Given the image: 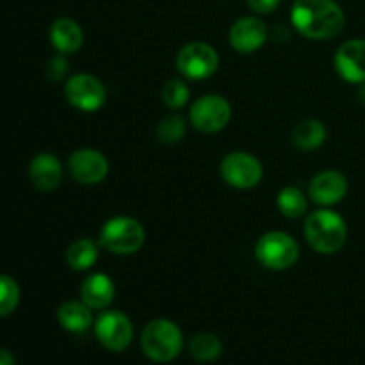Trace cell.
Wrapping results in <instances>:
<instances>
[{"label": "cell", "instance_id": "cell-1", "mask_svg": "<svg viewBox=\"0 0 365 365\" xmlns=\"http://www.w3.org/2000/svg\"><path fill=\"white\" fill-rule=\"evenodd\" d=\"M291 21L309 39H334L344 31L346 14L335 0H294Z\"/></svg>", "mask_w": 365, "mask_h": 365}, {"label": "cell", "instance_id": "cell-2", "mask_svg": "<svg viewBox=\"0 0 365 365\" xmlns=\"http://www.w3.org/2000/svg\"><path fill=\"white\" fill-rule=\"evenodd\" d=\"M303 232H305V239L310 248L316 250L321 255L337 253L348 239V225L344 217L328 207H321L307 214Z\"/></svg>", "mask_w": 365, "mask_h": 365}, {"label": "cell", "instance_id": "cell-3", "mask_svg": "<svg viewBox=\"0 0 365 365\" xmlns=\"http://www.w3.org/2000/svg\"><path fill=\"white\" fill-rule=\"evenodd\" d=\"M145 227L132 216H114L100 228V248L114 255H132L145 245Z\"/></svg>", "mask_w": 365, "mask_h": 365}, {"label": "cell", "instance_id": "cell-4", "mask_svg": "<svg viewBox=\"0 0 365 365\" xmlns=\"http://www.w3.org/2000/svg\"><path fill=\"white\" fill-rule=\"evenodd\" d=\"M184 346L182 331L173 321L153 319L141 334L143 353L153 362H171L177 359Z\"/></svg>", "mask_w": 365, "mask_h": 365}, {"label": "cell", "instance_id": "cell-5", "mask_svg": "<svg viewBox=\"0 0 365 365\" xmlns=\"http://www.w3.org/2000/svg\"><path fill=\"white\" fill-rule=\"evenodd\" d=\"M255 257L266 269L285 271L299 259V246L287 232H266L255 245Z\"/></svg>", "mask_w": 365, "mask_h": 365}, {"label": "cell", "instance_id": "cell-6", "mask_svg": "<svg viewBox=\"0 0 365 365\" xmlns=\"http://www.w3.org/2000/svg\"><path fill=\"white\" fill-rule=\"evenodd\" d=\"M220 68V53L212 45L191 41L177 53V70L187 81H205Z\"/></svg>", "mask_w": 365, "mask_h": 365}, {"label": "cell", "instance_id": "cell-7", "mask_svg": "<svg viewBox=\"0 0 365 365\" xmlns=\"http://www.w3.org/2000/svg\"><path fill=\"white\" fill-rule=\"evenodd\" d=\"M232 118V106L221 95H203L189 109V121L203 134L221 132Z\"/></svg>", "mask_w": 365, "mask_h": 365}, {"label": "cell", "instance_id": "cell-8", "mask_svg": "<svg viewBox=\"0 0 365 365\" xmlns=\"http://www.w3.org/2000/svg\"><path fill=\"white\" fill-rule=\"evenodd\" d=\"M64 98L71 107L84 113L102 109L107 100V89L98 77L91 73L71 75L64 82Z\"/></svg>", "mask_w": 365, "mask_h": 365}, {"label": "cell", "instance_id": "cell-9", "mask_svg": "<svg viewBox=\"0 0 365 365\" xmlns=\"http://www.w3.org/2000/svg\"><path fill=\"white\" fill-rule=\"evenodd\" d=\"M221 177L235 189H253L264 177V166L255 155L248 152H230L221 160Z\"/></svg>", "mask_w": 365, "mask_h": 365}, {"label": "cell", "instance_id": "cell-10", "mask_svg": "<svg viewBox=\"0 0 365 365\" xmlns=\"http://www.w3.org/2000/svg\"><path fill=\"white\" fill-rule=\"evenodd\" d=\"M93 327L98 342L109 351H125L134 339V327L120 310H102Z\"/></svg>", "mask_w": 365, "mask_h": 365}, {"label": "cell", "instance_id": "cell-11", "mask_svg": "<svg viewBox=\"0 0 365 365\" xmlns=\"http://www.w3.org/2000/svg\"><path fill=\"white\" fill-rule=\"evenodd\" d=\"M68 171L77 184L96 185L109 175V160L100 150L78 148L68 159Z\"/></svg>", "mask_w": 365, "mask_h": 365}, {"label": "cell", "instance_id": "cell-12", "mask_svg": "<svg viewBox=\"0 0 365 365\" xmlns=\"http://www.w3.org/2000/svg\"><path fill=\"white\" fill-rule=\"evenodd\" d=\"M348 189L349 184L346 175L335 170H324L310 180L309 198L316 205L331 207L344 200V196L348 195Z\"/></svg>", "mask_w": 365, "mask_h": 365}, {"label": "cell", "instance_id": "cell-13", "mask_svg": "<svg viewBox=\"0 0 365 365\" xmlns=\"http://www.w3.org/2000/svg\"><path fill=\"white\" fill-rule=\"evenodd\" d=\"M228 39L235 52L253 53L266 43L267 25L257 16H242L234 21L228 32Z\"/></svg>", "mask_w": 365, "mask_h": 365}, {"label": "cell", "instance_id": "cell-14", "mask_svg": "<svg viewBox=\"0 0 365 365\" xmlns=\"http://www.w3.org/2000/svg\"><path fill=\"white\" fill-rule=\"evenodd\" d=\"M337 73L351 84L365 82V39H349L342 43L334 57Z\"/></svg>", "mask_w": 365, "mask_h": 365}, {"label": "cell", "instance_id": "cell-15", "mask_svg": "<svg viewBox=\"0 0 365 365\" xmlns=\"http://www.w3.org/2000/svg\"><path fill=\"white\" fill-rule=\"evenodd\" d=\"M29 178L38 191H53L63 182V164L53 153H38L29 166Z\"/></svg>", "mask_w": 365, "mask_h": 365}, {"label": "cell", "instance_id": "cell-16", "mask_svg": "<svg viewBox=\"0 0 365 365\" xmlns=\"http://www.w3.org/2000/svg\"><path fill=\"white\" fill-rule=\"evenodd\" d=\"M78 294L91 310H106L116 296V285L109 274L93 273L82 282Z\"/></svg>", "mask_w": 365, "mask_h": 365}, {"label": "cell", "instance_id": "cell-17", "mask_svg": "<svg viewBox=\"0 0 365 365\" xmlns=\"http://www.w3.org/2000/svg\"><path fill=\"white\" fill-rule=\"evenodd\" d=\"M50 43L59 53L70 56L84 45V32L73 18H57L50 27Z\"/></svg>", "mask_w": 365, "mask_h": 365}, {"label": "cell", "instance_id": "cell-18", "mask_svg": "<svg viewBox=\"0 0 365 365\" xmlns=\"http://www.w3.org/2000/svg\"><path fill=\"white\" fill-rule=\"evenodd\" d=\"M57 321L70 334H82L95 323L93 321V310L82 299H78V302L77 299L64 302L57 309Z\"/></svg>", "mask_w": 365, "mask_h": 365}, {"label": "cell", "instance_id": "cell-19", "mask_svg": "<svg viewBox=\"0 0 365 365\" xmlns=\"http://www.w3.org/2000/svg\"><path fill=\"white\" fill-rule=\"evenodd\" d=\"M292 145L303 152H312L321 148L328 138L324 123L317 118H305L292 128Z\"/></svg>", "mask_w": 365, "mask_h": 365}, {"label": "cell", "instance_id": "cell-20", "mask_svg": "<svg viewBox=\"0 0 365 365\" xmlns=\"http://www.w3.org/2000/svg\"><path fill=\"white\" fill-rule=\"evenodd\" d=\"M100 245L89 237H81L66 250V262L73 271H88L98 260Z\"/></svg>", "mask_w": 365, "mask_h": 365}, {"label": "cell", "instance_id": "cell-21", "mask_svg": "<svg viewBox=\"0 0 365 365\" xmlns=\"http://www.w3.org/2000/svg\"><path fill=\"white\" fill-rule=\"evenodd\" d=\"M277 207L289 220H298L309 212V195L294 185L280 189L277 195Z\"/></svg>", "mask_w": 365, "mask_h": 365}, {"label": "cell", "instance_id": "cell-22", "mask_svg": "<svg viewBox=\"0 0 365 365\" xmlns=\"http://www.w3.org/2000/svg\"><path fill=\"white\" fill-rule=\"evenodd\" d=\"M189 351H191V356L198 362H214L221 356L223 353V344H221L220 337L214 334H196L195 337L189 342Z\"/></svg>", "mask_w": 365, "mask_h": 365}, {"label": "cell", "instance_id": "cell-23", "mask_svg": "<svg viewBox=\"0 0 365 365\" xmlns=\"http://www.w3.org/2000/svg\"><path fill=\"white\" fill-rule=\"evenodd\" d=\"M185 130H187V121L180 114H168L157 125L155 135L163 145H177L184 139Z\"/></svg>", "mask_w": 365, "mask_h": 365}, {"label": "cell", "instance_id": "cell-24", "mask_svg": "<svg viewBox=\"0 0 365 365\" xmlns=\"http://www.w3.org/2000/svg\"><path fill=\"white\" fill-rule=\"evenodd\" d=\"M191 98V89H189L185 78H170L163 88V102L168 109L178 110L187 106Z\"/></svg>", "mask_w": 365, "mask_h": 365}, {"label": "cell", "instance_id": "cell-25", "mask_svg": "<svg viewBox=\"0 0 365 365\" xmlns=\"http://www.w3.org/2000/svg\"><path fill=\"white\" fill-rule=\"evenodd\" d=\"M21 291L18 282L13 277L0 274V317H6L16 310L20 305Z\"/></svg>", "mask_w": 365, "mask_h": 365}, {"label": "cell", "instance_id": "cell-26", "mask_svg": "<svg viewBox=\"0 0 365 365\" xmlns=\"http://www.w3.org/2000/svg\"><path fill=\"white\" fill-rule=\"evenodd\" d=\"M68 73V61L64 53H57L46 64V77L52 82H61L64 81Z\"/></svg>", "mask_w": 365, "mask_h": 365}, {"label": "cell", "instance_id": "cell-27", "mask_svg": "<svg viewBox=\"0 0 365 365\" xmlns=\"http://www.w3.org/2000/svg\"><path fill=\"white\" fill-rule=\"evenodd\" d=\"M250 6V9L255 11L259 14H269L280 6L282 0H246Z\"/></svg>", "mask_w": 365, "mask_h": 365}, {"label": "cell", "instance_id": "cell-28", "mask_svg": "<svg viewBox=\"0 0 365 365\" xmlns=\"http://www.w3.org/2000/svg\"><path fill=\"white\" fill-rule=\"evenodd\" d=\"M0 365H14V356L4 348H0Z\"/></svg>", "mask_w": 365, "mask_h": 365}, {"label": "cell", "instance_id": "cell-29", "mask_svg": "<svg viewBox=\"0 0 365 365\" xmlns=\"http://www.w3.org/2000/svg\"><path fill=\"white\" fill-rule=\"evenodd\" d=\"M359 102H360V106L365 107V82L360 86V89H359Z\"/></svg>", "mask_w": 365, "mask_h": 365}]
</instances>
